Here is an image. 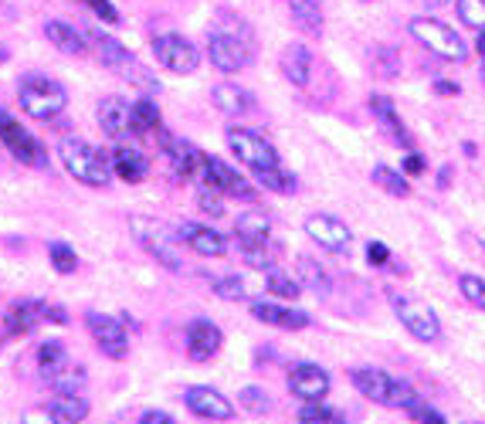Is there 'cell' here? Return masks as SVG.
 I'll list each match as a JSON object with an SVG mask.
<instances>
[{
    "label": "cell",
    "mask_w": 485,
    "mask_h": 424,
    "mask_svg": "<svg viewBox=\"0 0 485 424\" xmlns=\"http://www.w3.org/2000/svg\"><path fill=\"white\" fill-rule=\"evenodd\" d=\"M85 326H89L95 347L102 349L106 357H112V360H122V357L129 353V330L122 326V319L109 316V313H99V309H92V313H85Z\"/></svg>",
    "instance_id": "12"
},
{
    "label": "cell",
    "mask_w": 485,
    "mask_h": 424,
    "mask_svg": "<svg viewBox=\"0 0 485 424\" xmlns=\"http://www.w3.org/2000/svg\"><path fill=\"white\" fill-rule=\"evenodd\" d=\"M207 55H211V65L217 72H242L251 61V48L244 45L238 34H228V31H207Z\"/></svg>",
    "instance_id": "13"
},
{
    "label": "cell",
    "mask_w": 485,
    "mask_h": 424,
    "mask_svg": "<svg viewBox=\"0 0 485 424\" xmlns=\"http://www.w3.org/2000/svg\"><path fill=\"white\" fill-rule=\"evenodd\" d=\"M410 414L418 418V424H448V421H445V418L438 414V411L428 408L425 401H421V404H414V408H410Z\"/></svg>",
    "instance_id": "48"
},
{
    "label": "cell",
    "mask_w": 485,
    "mask_h": 424,
    "mask_svg": "<svg viewBox=\"0 0 485 424\" xmlns=\"http://www.w3.org/2000/svg\"><path fill=\"white\" fill-rule=\"evenodd\" d=\"M214 292L221 296V299H244L248 296V286H244L242 275H225V278H214Z\"/></svg>",
    "instance_id": "43"
},
{
    "label": "cell",
    "mask_w": 485,
    "mask_h": 424,
    "mask_svg": "<svg viewBox=\"0 0 485 424\" xmlns=\"http://www.w3.org/2000/svg\"><path fill=\"white\" fill-rule=\"evenodd\" d=\"M251 316L265 326H278V330H305L313 319L303 309H292V305L282 303H269V299H255L251 303Z\"/></svg>",
    "instance_id": "22"
},
{
    "label": "cell",
    "mask_w": 485,
    "mask_h": 424,
    "mask_svg": "<svg viewBox=\"0 0 485 424\" xmlns=\"http://www.w3.org/2000/svg\"><path fill=\"white\" fill-rule=\"evenodd\" d=\"M48 411L65 424H82L85 418H89V401H85L82 394H61L58 391V394L51 397Z\"/></svg>",
    "instance_id": "29"
},
{
    "label": "cell",
    "mask_w": 485,
    "mask_h": 424,
    "mask_svg": "<svg viewBox=\"0 0 485 424\" xmlns=\"http://www.w3.org/2000/svg\"><path fill=\"white\" fill-rule=\"evenodd\" d=\"M330 387H333V380H330V374L319 364H299L292 367V374H288V391L299 397L303 404L322 401V397L330 394Z\"/></svg>",
    "instance_id": "16"
},
{
    "label": "cell",
    "mask_w": 485,
    "mask_h": 424,
    "mask_svg": "<svg viewBox=\"0 0 485 424\" xmlns=\"http://www.w3.org/2000/svg\"><path fill=\"white\" fill-rule=\"evenodd\" d=\"M374 58L380 61L377 75L394 78L397 72H401V58H397V55H394V51H391V48H377V55H374Z\"/></svg>",
    "instance_id": "44"
},
{
    "label": "cell",
    "mask_w": 485,
    "mask_h": 424,
    "mask_svg": "<svg viewBox=\"0 0 485 424\" xmlns=\"http://www.w3.org/2000/svg\"><path fill=\"white\" fill-rule=\"evenodd\" d=\"M177 238L204 258H221L228 252V238H225L221 231H214V227L198 225V221H183V225L177 227Z\"/></svg>",
    "instance_id": "21"
},
{
    "label": "cell",
    "mask_w": 485,
    "mask_h": 424,
    "mask_svg": "<svg viewBox=\"0 0 485 424\" xmlns=\"http://www.w3.org/2000/svg\"><path fill=\"white\" fill-rule=\"evenodd\" d=\"M458 17L465 28L485 31V0H458Z\"/></svg>",
    "instance_id": "41"
},
{
    "label": "cell",
    "mask_w": 485,
    "mask_h": 424,
    "mask_svg": "<svg viewBox=\"0 0 485 424\" xmlns=\"http://www.w3.org/2000/svg\"><path fill=\"white\" fill-rule=\"evenodd\" d=\"M475 45H479V55H482V65H485V31H479V41H475Z\"/></svg>",
    "instance_id": "53"
},
{
    "label": "cell",
    "mask_w": 485,
    "mask_h": 424,
    "mask_svg": "<svg viewBox=\"0 0 485 424\" xmlns=\"http://www.w3.org/2000/svg\"><path fill=\"white\" fill-rule=\"evenodd\" d=\"M370 177H374V183H377L380 190H387L391 198H408V194H410V183H408V177H404V170L397 173V170H391V167H384V163H380V167H374V173H370Z\"/></svg>",
    "instance_id": "34"
},
{
    "label": "cell",
    "mask_w": 485,
    "mask_h": 424,
    "mask_svg": "<svg viewBox=\"0 0 485 424\" xmlns=\"http://www.w3.org/2000/svg\"><path fill=\"white\" fill-rule=\"evenodd\" d=\"M299 424H347V418L333 408H322V401H316V404H303Z\"/></svg>",
    "instance_id": "40"
},
{
    "label": "cell",
    "mask_w": 485,
    "mask_h": 424,
    "mask_svg": "<svg viewBox=\"0 0 485 424\" xmlns=\"http://www.w3.org/2000/svg\"><path fill=\"white\" fill-rule=\"evenodd\" d=\"M112 173L126 183H139L146 181V173H150V160H146V153L133 146V143H119L116 150H112Z\"/></svg>",
    "instance_id": "24"
},
{
    "label": "cell",
    "mask_w": 485,
    "mask_h": 424,
    "mask_svg": "<svg viewBox=\"0 0 485 424\" xmlns=\"http://www.w3.org/2000/svg\"><path fill=\"white\" fill-rule=\"evenodd\" d=\"M85 7H89L95 17H102L106 24H119V11L112 7V0H85Z\"/></svg>",
    "instance_id": "46"
},
{
    "label": "cell",
    "mask_w": 485,
    "mask_h": 424,
    "mask_svg": "<svg viewBox=\"0 0 485 424\" xmlns=\"http://www.w3.org/2000/svg\"><path fill=\"white\" fill-rule=\"evenodd\" d=\"M153 55L173 75H190V72H198L200 65L198 45L187 41L183 34H156L153 38Z\"/></svg>",
    "instance_id": "10"
},
{
    "label": "cell",
    "mask_w": 485,
    "mask_h": 424,
    "mask_svg": "<svg viewBox=\"0 0 485 424\" xmlns=\"http://www.w3.org/2000/svg\"><path fill=\"white\" fill-rule=\"evenodd\" d=\"M288 11H292V21L305 34H313V38L322 34V7H319V0H288Z\"/></svg>",
    "instance_id": "32"
},
{
    "label": "cell",
    "mask_w": 485,
    "mask_h": 424,
    "mask_svg": "<svg viewBox=\"0 0 485 424\" xmlns=\"http://www.w3.org/2000/svg\"><path fill=\"white\" fill-rule=\"evenodd\" d=\"M366 261H370V265H387V261H391V248H387V244L384 242H370L366 244Z\"/></svg>",
    "instance_id": "47"
},
{
    "label": "cell",
    "mask_w": 485,
    "mask_h": 424,
    "mask_svg": "<svg viewBox=\"0 0 485 424\" xmlns=\"http://www.w3.org/2000/svg\"><path fill=\"white\" fill-rule=\"evenodd\" d=\"M221 326L211 322V319H190V326H187V333H183V343H187V353H190V360H211L214 353L221 349Z\"/></svg>",
    "instance_id": "19"
},
{
    "label": "cell",
    "mask_w": 485,
    "mask_h": 424,
    "mask_svg": "<svg viewBox=\"0 0 485 424\" xmlns=\"http://www.w3.org/2000/svg\"><path fill=\"white\" fill-rule=\"evenodd\" d=\"M58 156L65 170L85 187H109V181H112V160L85 139H61Z\"/></svg>",
    "instance_id": "2"
},
{
    "label": "cell",
    "mask_w": 485,
    "mask_h": 424,
    "mask_svg": "<svg viewBox=\"0 0 485 424\" xmlns=\"http://www.w3.org/2000/svg\"><path fill=\"white\" fill-rule=\"evenodd\" d=\"M17 99H21V109L28 112L31 119H55L61 109L68 106V92L61 82H55L51 75H38L31 72L17 82Z\"/></svg>",
    "instance_id": "3"
},
{
    "label": "cell",
    "mask_w": 485,
    "mask_h": 424,
    "mask_svg": "<svg viewBox=\"0 0 485 424\" xmlns=\"http://www.w3.org/2000/svg\"><path fill=\"white\" fill-rule=\"evenodd\" d=\"M234 234H238L242 242H269L272 221H269V214H261V211H244L238 214V221H234Z\"/></svg>",
    "instance_id": "31"
},
{
    "label": "cell",
    "mask_w": 485,
    "mask_h": 424,
    "mask_svg": "<svg viewBox=\"0 0 485 424\" xmlns=\"http://www.w3.org/2000/svg\"><path fill=\"white\" fill-rule=\"evenodd\" d=\"M99 126L102 133L112 137L116 143H122L126 137H137L133 129V102H126L122 95H109L99 102Z\"/></svg>",
    "instance_id": "18"
},
{
    "label": "cell",
    "mask_w": 485,
    "mask_h": 424,
    "mask_svg": "<svg viewBox=\"0 0 485 424\" xmlns=\"http://www.w3.org/2000/svg\"><path fill=\"white\" fill-rule=\"evenodd\" d=\"M183 401H187V408L194 411L198 418H207V421H231L234 418V404L228 397L221 391H214V387H204V384L190 387Z\"/></svg>",
    "instance_id": "20"
},
{
    "label": "cell",
    "mask_w": 485,
    "mask_h": 424,
    "mask_svg": "<svg viewBox=\"0 0 485 424\" xmlns=\"http://www.w3.org/2000/svg\"><path fill=\"white\" fill-rule=\"evenodd\" d=\"M133 129H137V137L160 133V109H156L153 99H137L133 102Z\"/></svg>",
    "instance_id": "33"
},
{
    "label": "cell",
    "mask_w": 485,
    "mask_h": 424,
    "mask_svg": "<svg viewBox=\"0 0 485 424\" xmlns=\"http://www.w3.org/2000/svg\"><path fill=\"white\" fill-rule=\"evenodd\" d=\"M479 242H482V248H485V231H482V234H479Z\"/></svg>",
    "instance_id": "56"
},
{
    "label": "cell",
    "mask_w": 485,
    "mask_h": 424,
    "mask_svg": "<svg viewBox=\"0 0 485 424\" xmlns=\"http://www.w3.org/2000/svg\"><path fill=\"white\" fill-rule=\"evenodd\" d=\"M139 424H173V418H170V414H163V411H146Z\"/></svg>",
    "instance_id": "51"
},
{
    "label": "cell",
    "mask_w": 485,
    "mask_h": 424,
    "mask_svg": "<svg viewBox=\"0 0 485 424\" xmlns=\"http://www.w3.org/2000/svg\"><path fill=\"white\" fill-rule=\"evenodd\" d=\"M92 41H95V48H99V58H102V65L106 68H112L116 75H122V78H129L133 85H139V89H146V92H160V82L139 65L126 48L112 38V34H102V31H95L92 34Z\"/></svg>",
    "instance_id": "7"
},
{
    "label": "cell",
    "mask_w": 485,
    "mask_h": 424,
    "mask_svg": "<svg viewBox=\"0 0 485 424\" xmlns=\"http://www.w3.org/2000/svg\"><path fill=\"white\" fill-rule=\"evenodd\" d=\"M160 150H163V156L173 163V170L181 173L183 181L200 183L204 177H207V153H200L194 143H187V139L160 129Z\"/></svg>",
    "instance_id": "11"
},
{
    "label": "cell",
    "mask_w": 485,
    "mask_h": 424,
    "mask_svg": "<svg viewBox=\"0 0 485 424\" xmlns=\"http://www.w3.org/2000/svg\"><path fill=\"white\" fill-rule=\"evenodd\" d=\"M198 187H211L217 194H228V198H242V200H255V187L244 181L238 170L217 160V156H207V177L198 183Z\"/></svg>",
    "instance_id": "15"
},
{
    "label": "cell",
    "mask_w": 485,
    "mask_h": 424,
    "mask_svg": "<svg viewBox=\"0 0 485 424\" xmlns=\"http://www.w3.org/2000/svg\"><path fill=\"white\" fill-rule=\"evenodd\" d=\"M211 99H214V106L221 109V112H228V116H242V112H251V109H255L251 92H244L242 85H234V82L214 85Z\"/></svg>",
    "instance_id": "27"
},
{
    "label": "cell",
    "mask_w": 485,
    "mask_h": 424,
    "mask_svg": "<svg viewBox=\"0 0 485 424\" xmlns=\"http://www.w3.org/2000/svg\"><path fill=\"white\" fill-rule=\"evenodd\" d=\"M255 181L265 187V190H275V194H295V177L288 173V170H282V163L272 170H255Z\"/></svg>",
    "instance_id": "35"
},
{
    "label": "cell",
    "mask_w": 485,
    "mask_h": 424,
    "mask_svg": "<svg viewBox=\"0 0 485 424\" xmlns=\"http://www.w3.org/2000/svg\"><path fill=\"white\" fill-rule=\"evenodd\" d=\"M278 65H282V75L295 85V89H305L309 85V78H313V51L305 45H288L286 51H282V58H278Z\"/></svg>",
    "instance_id": "25"
},
{
    "label": "cell",
    "mask_w": 485,
    "mask_h": 424,
    "mask_svg": "<svg viewBox=\"0 0 485 424\" xmlns=\"http://www.w3.org/2000/svg\"><path fill=\"white\" fill-rule=\"evenodd\" d=\"M238 404H242L248 414H255V418H265V414L272 411V397L265 394L261 387H255V384H248L242 394H238Z\"/></svg>",
    "instance_id": "38"
},
{
    "label": "cell",
    "mask_w": 485,
    "mask_h": 424,
    "mask_svg": "<svg viewBox=\"0 0 485 424\" xmlns=\"http://www.w3.org/2000/svg\"><path fill=\"white\" fill-rule=\"evenodd\" d=\"M24 424H58V418L51 411H31L24 414Z\"/></svg>",
    "instance_id": "50"
},
{
    "label": "cell",
    "mask_w": 485,
    "mask_h": 424,
    "mask_svg": "<svg viewBox=\"0 0 485 424\" xmlns=\"http://www.w3.org/2000/svg\"><path fill=\"white\" fill-rule=\"evenodd\" d=\"M370 109H374V116H377L380 126L387 129V137L394 139V143H404V146H410L408 129H404V122H401L394 102H391L387 95H370Z\"/></svg>",
    "instance_id": "28"
},
{
    "label": "cell",
    "mask_w": 485,
    "mask_h": 424,
    "mask_svg": "<svg viewBox=\"0 0 485 424\" xmlns=\"http://www.w3.org/2000/svg\"><path fill=\"white\" fill-rule=\"evenodd\" d=\"M45 309H48V303H41V299H21V303H14L11 309H7V319H4L7 333L11 336L34 333V330L48 319Z\"/></svg>",
    "instance_id": "23"
},
{
    "label": "cell",
    "mask_w": 485,
    "mask_h": 424,
    "mask_svg": "<svg viewBox=\"0 0 485 424\" xmlns=\"http://www.w3.org/2000/svg\"><path fill=\"white\" fill-rule=\"evenodd\" d=\"M401 170H404L408 177L425 173V156H421V153H408V156H404V163H401Z\"/></svg>",
    "instance_id": "49"
},
{
    "label": "cell",
    "mask_w": 485,
    "mask_h": 424,
    "mask_svg": "<svg viewBox=\"0 0 485 424\" xmlns=\"http://www.w3.org/2000/svg\"><path fill=\"white\" fill-rule=\"evenodd\" d=\"M45 38L58 48L61 55H72V58H75V55H85V48H89V41L82 38V31L72 28L68 21H48Z\"/></svg>",
    "instance_id": "26"
},
{
    "label": "cell",
    "mask_w": 485,
    "mask_h": 424,
    "mask_svg": "<svg viewBox=\"0 0 485 424\" xmlns=\"http://www.w3.org/2000/svg\"><path fill=\"white\" fill-rule=\"evenodd\" d=\"M38 370L61 394H78L85 387V367L68 357L61 340H45L38 347Z\"/></svg>",
    "instance_id": "4"
},
{
    "label": "cell",
    "mask_w": 485,
    "mask_h": 424,
    "mask_svg": "<svg viewBox=\"0 0 485 424\" xmlns=\"http://www.w3.org/2000/svg\"><path fill=\"white\" fill-rule=\"evenodd\" d=\"M238 248H242L244 265H251L258 272H272L275 269V255L269 252V242H242L238 238Z\"/></svg>",
    "instance_id": "36"
},
{
    "label": "cell",
    "mask_w": 485,
    "mask_h": 424,
    "mask_svg": "<svg viewBox=\"0 0 485 424\" xmlns=\"http://www.w3.org/2000/svg\"><path fill=\"white\" fill-rule=\"evenodd\" d=\"M428 7H445V4H452V0H425Z\"/></svg>",
    "instance_id": "54"
},
{
    "label": "cell",
    "mask_w": 485,
    "mask_h": 424,
    "mask_svg": "<svg viewBox=\"0 0 485 424\" xmlns=\"http://www.w3.org/2000/svg\"><path fill=\"white\" fill-rule=\"evenodd\" d=\"M435 92H438V95H458V85L448 82V78H438V82H435Z\"/></svg>",
    "instance_id": "52"
},
{
    "label": "cell",
    "mask_w": 485,
    "mask_h": 424,
    "mask_svg": "<svg viewBox=\"0 0 485 424\" xmlns=\"http://www.w3.org/2000/svg\"><path fill=\"white\" fill-rule=\"evenodd\" d=\"M4 61H7V51H4V48H0V65H4Z\"/></svg>",
    "instance_id": "55"
},
{
    "label": "cell",
    "mask_w": 485,
    "mask_h": 424,
    "mask_svg": "<svg viewBox=\"0 0 485 424\" xmlns=\"http://www.w3.org/2000/svg\"><path fill=\"white\" fill-rule=\"evenodd\" d=\"M228 146L248 170H272V167L282 163L272 143H269L265 137H258L255 129H244V126H231Z\"/></svg>",
    "instance_id": "9"
},
{
    "label": "cell",
    "mask_w": 485,
    "mask_h": 424,
    "mask_svg": "<svg viewBox=\"0 0 485 424\" xmlns=\"http://www.w3.org/2000/svg\"><path fill=\"white\" fill-rule=\"evenodd\" d=\"M303 227H305V234H309L319 248H326V252H343L349 244V238H353V231H349L340 217H333V214H309Z\"/></svg>",
    "instance_id": "17"
},
{
    "label": "cell",
    "mask_w": 485,
    "mask_h": 424,
    "mask_svg": "<svg viewBox=\"0 0 485 424\" xmlns=\"http://www.w3.org/2000/svg\"><path fill=\"white\" fill-rule=\"evenodd\" d=\"M364 4H370V0H364Z\"/></svg>",
    "instance_id": "57"
},
{
    "label": "cell",
    "mask_w": 485,
    "mask_h": 424,
    "mask_svg": "<svg viewBox=\"0 0 485 424\" xmlns=\"http://www.w3.org/2000/svg\"><path fill=\"white\" fill-rule=\"evenodd\" d=\"M394 313H397V319H401V326H404L414 340H421V343H435V340L441 336V319L435 316V309H431V305L401 296V299H394Z\"/></svg>",
    "instance_id": "14"
},
{
    "label": "cell",
    "mask_w": 485,
    "mask_h": 424,
    "mask_svg": "<svg viewBox=\"0 0 485 424\" xmlns=\"http://www.w3.org/2000/svg\"><path fill=\"white\" fill-rule=\"evenodd\" d=\"M295 278H299V286L313 288L316 296H330V275H326V269L319 265L316 258L309 255H299L295 258Z\"/></svg>",
    "instance_id": "30"
},
{
    "label": "cell",
    "mask_w": 485,
    "mask_h": 424,
    "mask_svg": "<svg viewBox=\"0 0 485 424\" xmlns=\"http://www.w3.org/2000/svg\"><path fill=\"white\" fill-rule=\"evenodd\" d=\"M349 380H353V387H357L366 401L384 404V408L410 411L414 404H421V397H418V391L410 387L408 380L391 377V374L380 370V367H353V370H349Z\"/></svg>",
    "instance_id": "1"
},
{
    "label": "cell",
    "mask_w": 485,
    "mask_h": 424,
    "mask_svg": "<svg viewBox=\"0 0 485 424\" xmlns=\"http://www.w3.org/2000/svg\"><path fill=\"white\" fill-rule=\"evenodd\" d=\"M129 227H133V234H137V242L150 252L163 269L170 272H183V255H181V238H177V231H170L167 225H160L156 217H143V214H133L129 217Z\"/></svg>",
    "instance_id": "5"
},
{
    "label": "cell",
    "mask_w": 485,
    "mask_h": 424,
    "mask_svg": "<svg viewBox=\"0 0 485 424\" xmlns=\"http://www.w3.org/2000/svg\"><path fill=\"white\" fill-rule=\"evenodd\" d=\"M0 143L11 150L14 160L28 163V167H48V150L41 146V139L34 137L31 129L21 126V119H14L7 109H0Z\"/></svg>",
    "instance_id": "8"
},
{
    "label": "cell",
    "mask_w": 485,
    "mask_h": 424,
    "mask_svg": "<svg viewBox=\"0 0 485 424\" xmlns=\"http://www.w3.org/2000/svg\"><path fill=\"white\" fill-rule=\"evenodd\" d=\"M200 211L211 214V217H221V214H225L221 194H217V190H211V187H200Z\"/></svg>",
    "instance_id": "45"
},
{
    "label": "cell",
    "mask_w": 485,
    "mask_h": 424,
    "mask_svg": "<svg viewBox=\"0 0 485 424\" xmlns=\"http://www.w3.org/2000/svg\"><path fill=\"white\" fill-rule=\"evenodd\" d=\"M458 288H462V296H465L475 309L485 313V278H479V275H462V278H458Z\"/></svg>",
    "instance_id": "42"
},
{
    "label": "cell",
    "mask_w": 485,
    "mask_h": 424,
    "mask_svg": "<svg viewBox=\"0 0 485 424\" xmlns=\"http://www.w3.org/2000/svg\"><path fill=\"white\" fill-rule=\"evenodd\" d=\"M48 258H51L55 272H61V275H72L78 269L75 248H72V244H65V242H51V244H48Z\"/></svg>",
    "instance_id": "39"
},
{
    "label": "cell",
    "mask_w": 485,
    "mask_h": 424,
    "mask_svg": "<svg viewBox=\"0 0 485 424\" xmlns=\"http://www.w3.org/2000/svg\"><path fill=\"white\" fill-rule=\"evenodd\" d=\"M410 38H418L421 45L428 48V51H435L438 58L445 61H465L469 58V48H465V41L455 34V28H448L445 21H438V17H410Z\"/></svg>",
    "instance_id": "6"
},
{
    "label": "cell",
    "mask_w": 485,
    "mask_h": 424,
    "mask_svg": "<svg viewBox=\"0 0 485 424\" xmlns=\"http://www.w3.org/2000/svg\"><path fill=\"white\" fill-rule=\"evenodd\" d=\"M265 288L272 292V296H278V299H299V292H303V286H299V278H292V275L278 272V269H272V272H265Z\"/></svg>",
    "instance_id": "37"
}]
</instances>
